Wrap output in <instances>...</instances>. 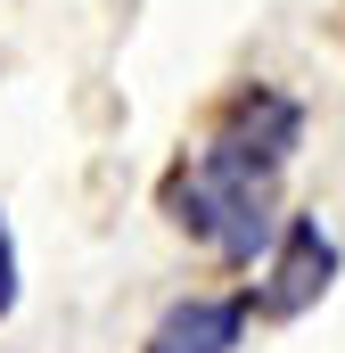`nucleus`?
Returning a JSON list of instances; mask_svg holds the SVG:
<instances>
[{
    "instance_id": "2",
    "label": "nucleus",
    "mask_w": 345,
    "mask_h": 353,
    "mask_svg": "<svg viewBox=\"0 0 345 353\" xmlns=\"http://www.w3.org/2000/svg\"><path fill=\"white\" fill-rule=\"evenodd\" d=\"M329 279H337L329 230H321L313 214H296L288 239H279V263H271V279H263V296L247 304V312H263V321H296V312H313V304L329 296Z\"/></svg>"
},
{
    "instance_id": "4",
    "label": "nucleus",
    "mask_w": 345,
    "mask_h": 353,
    "mask_svg": "<svg viewBox=\"0 0 345 353\" xmlns=\"http://www.w3.org/2000/svg\"><path fill=\"white\" fill-rule=\"evenodd\" d=\"M17 304V239H8V222H0V312Z\"/></svg>"
},
{
    "instance_id": "3",
    "label": "nucleus",
    "mask_w": 345,
    "mask_h": 353,
    "mask_svg": "<svg viewBox=\"0 0 345 353\" xmlns=\"http://www.w3.org/2000/svg\"><path fill=\"white\" fill-rule=\"evenodd\" d=\"M247 337V304L239 296H197V304H172L157 321L148 353H230Z\"/></svg>"
},
{
    "instance_id": "1",
    "label": "nucleus",
    "mask_w": 345,
    "mask_h": 353,
    "mask_svg": "<svg viewBox=\"0 0 345 353\" xmlns=\"http://www.w3.org/2000/svg\"><path fill=\"white\" fill-rule=\"evenodd\" d=\"M172 222L189 239H206L222 263H255L271 247V165L206 140V157L172 181Z\"/></svg>"
}]
</instances>
